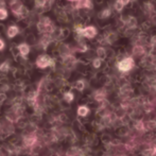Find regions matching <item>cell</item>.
<instances>
[{
    "label": "cell",
    "mask_w": 156,
    "mask_h": 156,
    "mask_svg": "<svg viewBox=\"0 0 156 156\" xmlns=\"http://www.w3.org/2000/svg\"><path fill=\"white\" fill-rule=\"evenodd\" d=\"M37 27H38V30L41 33H45V34H48V33L53 32L54 30V26L53 23H51L48 17H45V18H41L39 20V23H37Z\"/></svg>",
    "instance_id": "cell-1"
},
{
    "label": "cell",
    "mask_w": 156,
    "mask_h": 156,
    "mask_svg": "<svg viewBox=\"0 0 156 156\" xmlns=\"http://www.w3.org/2000/svg\"><path fill=\"white\" fill-rule=\"evenodd\" d=\"M10 8L12 10L13 14L16 15V16H21L26 10L25 6L23 5V3L19 0H12L10 3Z\"/></svg>",
    "instance_id": "cell-2"
},
{
    "label": "cell",
    "mask_w": 156,
    "mask_h": 156,
    "mask_svg": "<svg viewBox=\"0 0 156 156\" xmlns=\"http://www.w3.org/2000/svg\"><path fill=\"white\" fill-rule=\"evenodd\" d=\"M36 65L38 68L44 69V68H47V67H49V66L53 65V60L48 55H41L37 58Z\"/></svg>",
    "instance_id": "cell-3"
},
{
    "label": "cell",
    "mask_w": 156,
    "mask_h": 156,
    "mask_svg": "<svg viewBox=\"0 0 156 156\" xmlns=\"http://www.w3.org/2000/svg\"><path fill=\"white\" fill-rule=\"evenodd\" d=\"M76 32L80 35H82V36L87 37V38H93L97 34V30L94 29V27H86V28H84V29H81L80 26H78Z\"/></svg>",
    "instance_id": "cell-4"
},
{
    "label": "cell",
    "mask_w": 156,
    "mask_h": 156,
    "mask_svg": "<svg viewBox=\"0 0 156 156\" xmlns=\"http://www.w3.org/2000/svg\"><path fill=\"white\" fill-rule=\"evenodd\" d=\"M133 60L132 58H125L122 62L119 63V69L122 70V71H127L132 68L133 66Z\"/></svg>",
    "instance_id": "cell-5"
},
{
    "label": "cell",
    "mask_w": 156,
    "mask_h": 156,
    "mask_svg": "<svg viewBox=\"0 0 156 156\" xmlns=\"http://www.w3.org/2000/svg\"><path fill=\"white\" fill-rule=\"evenodd\" d=\"M18 32H19L18 27H16V26H11V27H9L6 34H8L9 38H14V37L18 34Z\"/></svg>",
    "instance_id": "cell-6"
},
{
    "label": "cell",
    "mask_w": 156,
    "mask_h": 156,
    "mask_svg": "<svg viewBox=\"0 0 156 156\" xmlns=\"http://www.w3.org/2000/svg\"><path fill=\"white\" fill-rule=\"evenodd\" d=\"M18 50H19V52H20L21 56L26 58L30 52V47L27 44H20V45L18 46Z\"/></svg>",
    "instance_id": "cell-7"
},
{
    "label": "cell",
    "mask_w": 156,
    "mask_h": 156,
    "mask_svg": "<svg viewBox=\"0 0 156 156\" xmlns=\"http://www.w3.org/2000/svg\"><path fill=\"white\" fill-rule=\"evenodd\" d=\"M78 5L76 8H89L90 6V1L89 0H76Z\"/></svg>",
    "instance_id": "cell-8"
},
{
    "label": "cell",
    "mask_w": 156,
    "mask_h": 156,
    "mask_svg": "<svg viewBox=\"0 0 156 156\" xmlns=\"http://www.w3.org/2000/svg\"><path fill=\"white\" fill-rule=\"evenodd\" d=\"M8 11L5 10L4 8H0V20H5L8 18Z\"/></svg>",
    "instance_id": "cell-9"
},
{
    "label": "cell",
    "mask_w": 156,
    "mask_h": 156,
    "mask_svg": "<svg viewBox=\"0 0 156 156\" xmlns=\"http://www.w3.org/2000/svg\"><path fill=\"white\" fill-rule=\"evenodd\" d=\"M35 141H36V137L35 136H29L28 138H26V144L27 146H32Z\"/></svg>",
    "instance_id": "cell-10"
},
{
    "label": "cell",
    "mask_w": 156,
    "mask_h": 156,
    "mask_svg": "<svg viewBox=\"0 0 156 156\" xmlns=\"http://www.w3.org/2000/svg\"><path fill=\"white\" fill-rule=\"evenodd\" d=\"M9 69H10V65H9L8 62H4V63H2L1 65H0V70H1L2 72L9 71Z\"/></svg>",
    "instance_id": "cell-11"
},
{
    "label": "cell",
    "mask_w": 156,
    "mask_h": 156,
    "mask_svg": "<svg viewBox=\"0 0 156 156\" xmlns=\"http://www.w3.org/2000/svg\"><path fill=\"white\" fill-rule=\"evenodd\" d=\"M47 1L48 0H35V5L37 8H44L46 5V3H47Z\"/></svg>",
    "instance_id": "cell-12"
},
{
    "label": "cell",
    "mask_w": 156,
    "mask_h": 156,
    "mask_svg": "<svg viewBox=\"0 0 156 156\" xmlns=\"http://www.w3.org/2000/svg\"><path fill=\"white\" fill-rule=\"evenodd\" d=\"M87 112H88V109H87L86 107H85V106H81L80 108H79L78 113H79V115H80V116H85L87 114Z\"/></svg>",
    "instance_id": "cell-13"
},
{
    "label": "cell",
    "mask_w": 156,
    "mask_h": 156,
    "mask_svg": "<svg viewBox=\"0 0 156 156\" xmlns=\"http://www.w3.org/2000/svg\"><path fill=\"white\" fill-rule=\"evenodd\" d=\"M64 98H65V100L67 101V102H71L72 99H73V94H72L71 93H67V94H65Z\"/></svg>",
    "instance_id": "cell-14"
},
{
    "label": "cell",
    "mask_w": 156,
    "mask_h": 156,
    "mask_svg": "<svg viewBox=\"0 0 156 156\" xmlns=\"http://www.w3.org/2000/svg\"><path fill=\"white\" fill-rule=\"evenodd\" d=\"M123 4H122V2L121 1H116V4H115V8H116V10H118V11H121L122 10V8H123Z\"/></svg>",
    "instance_id": "cell-15"
},
{
    "label": "cell",
    "mask_w": 156,
    "mask_h": 156,
    "mask_svg": "<svg viewBox=\"0 0 156 156\" xmlns=\"http://www.w3.org/2000/svg\"><path fill=\"white\" fill-rule=\"evenodd\" d=\"M76 88L80 89V90H82V89L84 88V83H83L82 81H79V82H76Z\"/></svg>",
    "instance_id": "cell-16"
},
{
    "label": "cell",
    "mask_w": 156,
    "mask_h": 156,
    "mask_svg": "<svg viewBox=\"0 0 156 156\" xmlns=\"http://www.w3.org/2000/svg\"><path fill=\"white\" fill-rule=\"evenodd\" d=\"M109 14H111V12H109L108 10H104L102 12V14H101V17H102V18H105V17L109 16Z\"/></svg>",
    "instance_id": "cell-17"
},
{
    "label": "cell",
    "mask_w": 156,
    "mask_h": 156,
    "mask_svg": "<svg viewBox=\"0 0 156 156\" xmlns=\"http://www.w3.org/2000/svg\"><path fill=\"white\" fill-rule=\"evenodd\" d=\"M100 65H101V60H100V58H97V60L94 61V66L96 68L100 67Z\"/></svg>",
    "instance_id": "cell-18"
},
{
    "label": "cell",
    "mask_w": 156,
    "mask_h": 156,
    "mask_svg": "<svg viewBox=\"0 0 156 156\" xmlns=\"http://www.w3.org/2000/svg\"><path fill=\"white\" fill-rule=\"evenodd\" d=\"M98 54H99V55L102 56V58H104V56H105L104 49H102V48H99V49H98Z\"/></svg>",
    "instance_id": "cell-19"
},
{
    "label": "cell",
    "mask_w": 156,
    "mask_h": 156,
    "mask_svg": "<svg viewBox=\"0 0 156 156\" xmlns=\"http://www.w3.org/2000/svg\"><path fill=\"white\" fill-rule=\"evenodd\" d=\"M4 48V41L2 39H0V50H2Z\"/></svg>",
    "instance_id": "cell-20"
},
{
    "label": "cell",
    "mask_w": 156,
    "mask_h": 156,
    "mask_svg": "<svg viewBox=\"0 0 156 156\" xmlns=\"http://www.w3.org/2000/svg\"><path fill=\"white\" fill-rule=\"evenodd\" d=\"M119 1H121V2H122V4H123V5H124V4L129 3V0H119Z\"/></svg>",
    "instance_id": "cell-21"
},
{
    "label": "cell",
    "mask_w": 156,
    "mask_h": 156,
    "mask_svg": "<svg viewBox=\"0 0 156 156\" xmlns=\"http://www.w3.org/2000/svg\"><path fill=\"white\" fill-rule=\"evenodd\" d=\"M68 1H76V0H68Z\"/></svg>",
    "instance_id": "cell-22"
}]
</instances>
